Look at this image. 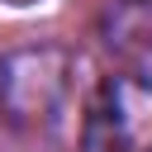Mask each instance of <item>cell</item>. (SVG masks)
Wrapping results in <instances>:
<instances>
[{
  "label": "cell",
  "instance_id": "cell-1",
  "mask_svg": "<svg viewBox=\"0 0 152 152\" xmlns=\"http://www.w3.org/2000/svg\"><path fill=\"white\" fill-rule=\"evenodd\" d=\"M86 152H152V81H109L100 90Z\"/></svg>",
  "mask_w": 152,
  "mask_h": 152
}]
</instances>
